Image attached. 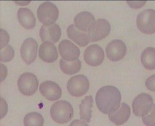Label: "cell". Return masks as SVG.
Listing matches in <instances>:
<instances>
[{
  "mask_svg": "<svg viewBox=\"0 0 155 126\" xmlns=\"http://www.w3.org/2000/svg\"><path fill=\"white\" fill-rule=\"evenodd\" d=\"M121 95L119 90L111 85L104 86L97 91L95 101L98 109L105 114L116 111L119 108Z\"/></svg>",
  "mask_w": 155,
  "mask_h": 126,
  "instance_id": "6da1fadb",
  "label": "cell"
},
{
  "mask_svg": "<svg viewBox=\"0 0 155 126\" xmlns=\"http://www.w3.org/2000/svg\"><path fill=\"white\" fill-rule=\"evenodd\" d=\"M50 114L53 120L61 124L67 123L72 118L74 110L71 105L63 100L58 101L52 105Z\"/></svg>",
  "mask_w": 155,
  "mask_h": 126,
  "instance_id": "7a4b0ae2",
  "label": "cell"
},
{
  "mask_svg": "<svg viewBox=\"0 0 155 126\" xmlns=\"http://www.w3.org/2000/svg\"><path fill=\"white\" fill-rule=\"evenodd\" d=\"M90 83L87 77L83 75H78L71 77L68 80L67 88L72 96L78 97L85 94L88 91Z\"/></svg>",
  "mask_w": 155,
  "mask_h": 126,
  "instance_id": "3957f363",
  "label": "cell"
},
{
  "mask_svg": "<svg viewBox=\"0 0 155 126\" xmlns=\"http://www.w3.org/2000/svg\"><path fill=\"white\" fill-rule=\"evenodd\" d=\"M37 16L39 20L44 24L54 23L57 20L59 10L57 6L49 1L45 2L38 7Z\"/></svg>",
  "mask_w": 155,
  "mask_h": 126,
  "instance_id": "277c9868",
  "label": "cell"
},
{
  "mask_svg": "<svg viewBox=\"0 0 155 126\" xmlns=\"http://www.w3.org/2000/svg\"><path fill=\"white\" fill-rule=\"evenodd\" d=\"M136 23L142 32L147 34L155 32V10L149 8L142 11L137 15Z\"/></svg>",
  "mask_w": 155,
  "mask_h": 126,
  "instance_id": "5b68a950",
  "label": "cell"
},
{
  "mask_svg": "<svg viewBox=\"0 0 155 126\" xmlns=\"http://www.w3.org/2000/svg\"><path fill=\"white\" fill-rule=\"evenodd\" d=\"M39 85L36 76L30 72L21 75L18 81V86L20 92L25 96H31L37 91Z\"/></svg>",
  "mask_w": 155,
  "mask_h": 126,
  "instance_id": "8992f818",
  "label": "cell"
},
{
  "mask_svg": "<svg viewBox=\"0 0 155 126\" xmlns=\"http://www.w3.org/2000/svg\"><path fill=\"white\" fill-rule=\"evenodd\" d=\"M110 29V24L106 19H97L88 29L87 34L90 41H97L105 38L109 33Z\"/></svg>",
  "mask_w": 155,
  "mask_h": 126,
  "instance_id": "52a82bcc",
  "label": "cell"
},
{
  "mask_svg": "<svg viewBox=\"0 0 155 126\" xmlns=\"http://www.w3.org/2000/svg\"><path fill=\"white\" fill-rule=\"evenodd\" d=\"M153 103V99L150 95L141 93L133 100L132 105L133 113L136 116L142 117L151 110Z\"/></svg>",
  "mask_w": 155,
  "mask_h": 126,
  "instance_id": "ba28073f",
  "label": "cell"
},
{
  "mask_svg": "<svg viewBox=\"0 0 155 126\" xmlns=\"http://www.w3.org/2000/svg\"><path fill=\"white\" fill-rule=\"evenodd\" d=\"M105 55L103 48L96 44L89 45L85 49L84 54L85 62L88 65L97 66L101 64Z\"/></svg>",
  "mask_w": 155,
  "mask_h": 126,
  "instance_id": "9c48e42d",
  "label": "cell"
},
{
  "mask_svg": "<svg viewBox=\"0 0 155 126\" xmlns=\"http://www.w3.org/2000/svg\"><path fill=\"white\" fill-rule=\"evenodd\" d=\"M38 43L31 38H28L23 41L20 49L21 56L28 65L32 63L35 60L37 53Z\"/></svg>",
  "mask_w": 155,
  "mask_h": 126,
  "instance_id": "30bf717a",
  "label": "cell"
},
{
  "mask_svg": "<svg viewBox=\"0 0 155 126\" xmlns=\"http://www.w3.org/2000/svg\"><path fill=\"white\" fill-rule=\"evenodd\" d=\"M127 46L122 40L115 39L107 45L105 51L107 58L110 60L114 61L123 58L126 54Z\"/></svg>",
  "mask_w": 155,
  "mask_h": 126,
  "instance_id": "8fae6325",
  "label": "cell"
},
{
  "mask_svg": "<svg viewBox=\"0 0 155 126\" xmlns=\"http://www.w3.org/2000/svg\"><path fill=\"white\" fill-rule=\"evenodd\" d=\"M58 50L60 55L64 60L73 61L78 59L80 53L79 48L68 39L61 41L59 44Z\"/></svg>",
  "mask_w": 155,
  "mask_h": 126,
  "instance_id": "7c38bea8",
  "label": "cell"
},
{
  "mask_svg": "<svg viewBox=\"0 0 155 126\" xmlns=\"http://www.w3.org/2000/svg\"><path fill=\"white\" fill-rule=\"evenodd\" d=\"M39 91L43 96L50 101L57 100L62 95V90L59 86L50 81H45L41 83Z\"/></svg>",
  "mask_w": 155,
  "mask_h": 126,
  "instance_id": "4fadbf2b",
  "label": "cell"
},
{
  "mask_svg": "<svg viewBox=\"0 0 155 126\" xmlns=\"http://www.w3.org/2000/svg\"><path fill=\"white\" fill-rule=\"evenodd\" d=\"M61 29L56 23L43 25L39 31V35L42 41L52 43L57 42L60 38Z\"/></svg>",
  "mask_w": 155,
  "mask_h": 126,
  "instance_id": "5bb4252c",
  "label": "cell"
},
{
  "mask_svg": "<svg viewBox=\"0 0 155 126\" xmlns=\"http://www.w3.org/2000/svg\"><path fill=\"white\" fill-rule=\"evenodd\" d=\"M38 53L40 58L47 63L53 62L57 59L58 55L56 46L49 41H44L41 44Z\"/></svg>",
  "mask_w": 155,
  "mask_h": 126,
  "instance_id": "9a60e30c",
  "label": "cell"
},
{
  "mask_svg": "<svg viewBox=\"0 0 155 126\" xmlns=\"http://www.w3.org/2000/svg\"><path fill=\"white\" fill-rule=\"evenodd\" d=\"M131 114L130 108L125 103L120 104L119 108L114 112L109 114L110 120L116 125H120L127 121Z\"/></svg>",
  "mask_w": 155,
  "mask_h": 126,
  "instance_id": "2e32d148",
  "label": "cell"
},
{
  "mask_svg": "<svg viewBox=\"0 0 155 126\" xmlns=\"http://www.w3.org/2000/svg\"><path fill=\"white\" fill-rule=\"evenodd\" d=\"M93 14L87 11H83L78 13L74 18L75 25L80 30L87 32L90 26L95 21Z\"/></svg>",
  "mask_w": 155,
  "mask_h": 126,
  "instance_id": "e0dca14e",
  "label": "cell"
},
{
  "mask_svg": "<svg viewBox=\"0 0 155 126\" xmlns=\"http://www.w3.org/2000/svg\"><path fill=\"white\" fill-rule=\"evenodd\" d=\"M18 21L21 25L27 29L33 28L36 24V18L32 11L27 7H21L17 11Z\"/></svg>",
  "mask_w": 155,
  "mask_h": 126,
  "instance_id": "ac0fdd59",
  "label": "cell"
},
{
  "mask_svg": "<svg viewBox=\"0 0 155 126\" xmlns=\"http://www.w3.org/2000/svg\"><path fill=\"white\" fill-rule=\"evenodd\" d=\"M67 32L69 38L81 46L87 45L90 41L87 33L79 30L75 24L70 25L67 29Z\"/></svg>",
  "mask_w": 155,
  "mask_h": 126,
  "instance_id": "d6986e66",
  "label": "cell"
},
{
  "mask_svg": "<svg viewBox=\"0 0 155 126\" xmlns=\"http://www.w3.org/2000/svg\"><path fill=\"white\" fill-rule=\"evenodd\" d=\"M93 102L92 96H87L81 100L79 105L80 118L87 123L90 122L91 118Z\"/></svg>",
  "mask_w": 155,
  "mask_h": 126,
  "instance_id": "ffe728a7",
  "label": "cell"
},
{
  "mask_svg": "<svg viewBox=\"0 0 155 126\" xmlns=\"http://www.w3.org/2000/svg\"><path fill=\"white\" fill-rule=\"evenodd\" d=\"M141 63L148 70L155 69V48L148 47L143 51L141 56Z\"/></svg>",
  "mask_w": 155,
  "mask_h": 126,
  "instance_id": "44dd1931",
  "label": "cell"
},
{
  "mask_svg": "<svg viewBox=\"0 0 155 126\" xmlns=\"http://www.w3.org/2000/svg\"><path fill=\"white\" fill-rule=\"evenodd\" d=\"M59 65L62 72L68 75L77 73L81 67V62L79 59L73 61H68L61 58L60 60Z\"/></svg>",
  "mask_w": 155,
  "mask_h": 126,
  "instance_id": "7402d4cb",
  "label": "cell"
},
{
  "mask_svg": "<svg viewBox=\"0 0 155 126\" xmlns=\"http://www.w3.org/2000/svg\"><path fill=\"white\" fill-rule=\"evenodd\" d=\"M23 122L25 126H43L44 120L40 113L32 112L25 116Z\"/></svg>",
  "mask_w": 155,
  "mask_h": 126,
  "instance_id": "603a6c76",
  "label": "cell"
},
{
  "mask_svg": "<svg viewBox=\"0 0 155 126\" xmlns=\"http://www.w3.org/2000/svg\"><path fill=\"white\" fill-rule=\"evenodd\" d=\"M14 51L11 45H8L1 49L0 61L3 62L10 61L14 57Z\"/></svg>",
  "mask_w": 155,
  "mask_h": 126,
  "instance_id": "cb8c5ba5",
  "label": "cell"
},
{
  "mask_svg": "<svg viewBox=\"0 0 155 126\" xmlns=\"http://www.w3.org/2000/svg\"><path fill=\"white\" fill-rule=\"evenodd\" d=\"M142 120L146 126H155V104L147 114L142 117Z\"/></svg>",
  "mask_w": 155,
  "mask_h": 126,
  "instance_id": "d4e9b609",
  "label": "cell"
},
{
  "mask_svg": "<svg viewBox=\"0 0 155 126\" xmlns=\"http://www.w3.org/2000/svg\"><path fill=\"white\" fill-rule=\"evenodd\" d=\"M1 45L0 49L5 47L8 42L9 36L7 31L4 29H0Z\"/></svg>",
  "mask_w": 155,
  "mask_h": 126,
  "instance_id": "484cf974",
  "label": "cell"
},
{
  "mask_svg": "<svg viewBox=\"0 0 155 126\" xmlns=\"http://www.w3.org/2000/svg\"><path fill=\"white\" fill-rule=\"evenodd\" d=\"M145 85L148 89L155 92V74L150 76L146 80Z\"/></svg>",
  "mask_w": 155,
  "mask_h": 126,
  "instance_id": "4316f807",
  "label": "cell"
},
{
  "mask_svg": "<svg viewBox=\"0 0 155 126\" xmlns=\"http://www.w3.org/2000/svg\"><path fill=\"white\" fill-rule=\"evenodd\" d=\"M69 126H88L84 121L78 119L73 121Z\"/></svg>",
  "mask_w": 155,
  "mask_h": 126,
  "instance_id": "83f0119b",
  "label": "cell"
}]
</instances>
